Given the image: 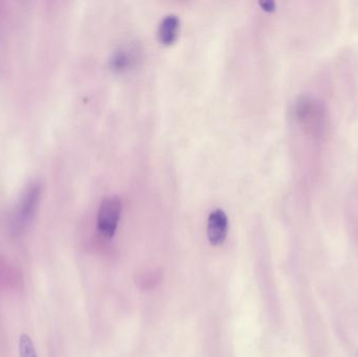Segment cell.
Listing matches in <instances>:
<instances>
[{"instance_id": "1", "label": "cell", "mask_w": 358, "mask_h": 357, "mask_svg": "<svg viewBox=\"0 0 358 357\" xmlns=\"http://www.w3.org/2000/svg\"><path fill=\"white\" fill-rule=\"evenodd\" d=\"M42 186L37 180H31L25 186L13 210L10 226L13 232L22 233L31 224L39 207Z\"/></svg>"}, {"instance_id": "2", "label": "cell", "mask_w": 358, "mask_h": 357, "mask_svg": "<svg viewBox=\"0 0 358 357\" xmlns=\"http://www.w3.org/2000/svg\"><path fill=\"white\" fill-rule=\"evenodd\" d=\"M122 201L117 195L105 197L99 207L98 224L99 232L102 236L111 239L115 236L121 217Z\"/></svg>"}, {"instance_id": "4", "label": "cell", "mask_w": 358, "mask_h": 357, "mask_svg": "<svg viewBox=\"0 0 358 357\" xmlns=\"http://www.w3.org/2000/svg\"><path fill=\"white\" fill-rule=\"evenodd\" d=\"M180 20L176 14H168L162 19L159 27V37L163 43L171 44L178 35Z\"/></svg>"}, {"instance_id": "3", "label": "cell", "mask_w": 358, "mask_h": 357, "mask_svg": "<svg viewBox=\"0 0 358 357\" xmlns=\"http://www.w3.org/2000/svg\"><path fill=\"white\" fill-rule=\"evenodd\" d=\"M227 216L223 210L216 209L210 214L206 233L210 245H220L224 242L227 235Z\"/></svg>"}, {"instance_id": "6", "label": "cell", "mask_w": 358, "mask_h": 357, "mask_svg": "<svg viewBox=\"0 0 358 357\" xmlns=\"http://www.w3.org/2000/svg\"><path fill=\"white\" fill-rule=\"evenodd\" d=\"M261 6L264 8L267 12H271V10H275V3L271 0H264V1H260Z\"/></svg>"}, {"instance_id": "5", "label": "cell", "mask_w": 358, "mask_h": 357, "mask_svg": "<svg viewBox=\"0 0 358 357\" xmlns=\"http://www.w3.org/2000/svg\"><path fill=\"white\" fill-rule=\"evenodd\" d=\"M19 357H38L33 341L25 333H22L19 339Z\"/></svg>"}]
</instances>
